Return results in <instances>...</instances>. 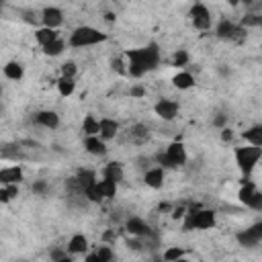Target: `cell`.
Wrapping results in <instances>:
<instances>
[{"label": "cell", "instance_id": "obj_8", "mask_svg": "<svg viewBox=\"0 0 262 262\" xmlns=\"http://www.w3.org/2000/svg\"><path fill=\"white\" fill-rule=\"evenodd\" d=\"M154 113H156L160 119H164V121H172V119H176V115H178V102H176V100L162 98V100H158V102L154 104Z\"/></svg>", "mask_w": 262, "mask_h": 262}, {"label": "cell", "instance_id": "obj_9", "mask_svg": "<svg viewBox=\"0 0 262 262\" xmlns=\"http://www.w3.org/2000/svg\"><path fill=\"white\" fill-rule=\"evenodd\" d=\"M41 20H43V27H47V29H55V31H57V27L63 23V14H61L59 8H55V6H47V8L41 10Z\"/></svg>", "mask_w": 262, "mask_h": 262}, {"label": "cell", "instance_id": "obj_46", "mask_svg": "<svg viewBox=\"0 0 262 262\" xmlns=\"http://www.w3.org/2000/svg\"><path fill=\"white\" fill-rule=\"evenodd\" d=\"M154 262H164V258H158V260H154Z\"/></svg>", "mask_w": 262, "mask_h": 262}, {"label": "cell", "instance_id": "obj_16", "mask_svg": "<svg viewBox=\"0 0 262 262\" xmlns=\"http://www.w3.org/2000/svg\"><path fill=\"white\" fill-rule=\"evenodd\" d=\"M119 133V123L115 121V119H100V133H98V137L100 139H113L115 135Z\"/></svg>", "mask_w": 262, "mask_h": 262}, {"label": "cell", "instance_id": "obj_19", "mask_svg": "<svg viewBox=\"0 0 262 262\" xmlns=\"http://www.w3.org/2000/svg\"><path fill=\"white\" fill-rule=\"evenodd\" d=\"M172 84L178 88V90H188L194 86V78L190 72H178L174 78H172Z\"/></svg>", "mask_w": 262, "mask_h": 262}, {"label": "cell", "instance_id": "obj_5", "mask_svg": "<svg viewBox=\"0 0 262 262\" xmlns=\"http://www.w3.org/2000/svg\"><path fill=\"white\" fill-rule=\"evenodd\" d=\"M235 239H237L239 246H246V248H252V246L260 244V242H262V221L250 225L248 229H242V231L235 235Z\"/></svg>", "mask_w": 262, "mask_h": 262}, {"label": "cell", "instance_id": "obj_45", "mask_svg": "<svg viewBox=\"0 0 262 262\" xmlns=\"http://www.w3.org/2000/svg\"><path fill=\"white\" fill-rule=\"evenodd\" d=\"M178 262H190V260H186V258H180V260H178Z\"/></svg>", "mask_w": 262, "mask_h": 262}, {"label": "cell", "instance_id": "obj_1", "mask_svg": "<svg viewBox=\"0 0 262 262\" xmlns=\"http://www.w3.org/2000/svg\"><path fill=\"white\" fill-rule=\"evenodd\" d=\"M125 57H127V74L131 78H141L143 74H147V72L158 68V63H160V49H158V45L151 43L147 47L127 49Z\"/></svg>", "mask_w": 262, "mask_h": 262}, {"label": "cell", "instance_id": "obj_18", "mask_svg": "<svg viewBox=\"0 0 262 262\" xmlns=\"http://www.w3.org/2000/svg\"><path fill=\"white\" fill-rule=\"evenodd\" d=\"M66 250H68V254H82V252H86V250H88V239H86V235L76 233V235L68 242Z\"/></svg>", "mask_w": 262, "mask_h": 262}, {"label": "cell", "instance_id": "obj_29", "mask_svg": "<svg viewBox=\"0 0 262 262\" xmlns=\"http://www.w3.org/2000/svg\"><path fill=\"white\" fill-rule=\"evenodd\" d=\"M18 194V186L16 184H8V186H2L0 188V201L2 203H8L10 199H14Z\"/></svg>", "mask_w": 262, "mask_h": 262}, {"label": "cell", "instance_id": "obj_4", "mask_svg": "<svg viewBox=\"0 0 262 262\" xmlns=\"http://www.w3.org/2000/svg\"><path fill=\"white\" fill-rule=\"evenodd\" d=\"M262 158V149L260 147H254V145H242L235 149V164L237 168L242 170L244 176H250L252 170L256 168V164L260 162Z\"/></svg>", "mask_w": 262, "mask_h": 262}, {"label": "cell", "instance_id": "obj_38", "mask_svg": "<svg viewBox=\"0 0 262 262\" xmlns=\"http://www.w3.org/2000/svg\"><path fill=\"white\" fill-rule=\"evenodd\" d=\"M113 70H117L119 74H127V70L123 68V61L121 59H113Z\"/></svg>", "mask_w": 262, "mask_h": 262}, {"label": "cell", "instance_id": "obj_28", "mask_svg": "<svg viewBox=\"0 0 262 262\" xmlns=\"http://www.w3.org/2000/svg\"><path fill=\"white\" fill-rule=\"evenodd\" d=\"M98 182H100V188H102V192H104V199H111V196L117 194V182H113V180H108V178H102V180H98Z\"/></svg>", "mask_w": 262, "mask_h": 262}, {"label": "cell", "instance_id": "obj_42", "mask_svg": "<svg viewBox=\"0 0 262 262\" xmlns=\"http://www.w3.org/2000/svg\"><path fill=\"white\" fill-rule=\"evenodd\" d=\"M223 123H225V117H223V115H219V117L213 119V125H217V127H221Z\"/></svg>", "mask_w": 262, "mask_h": 262}, {"label": "cell", "instance_id": "obj_31", "mask_svg": "<svg viewBox=\"0 0 262 262\" xmlns=\"http://www.w3.org/2000/svg\"><path fill=\"white\" fill-rule=\"evenodd\" d=\"M131 139L133 141H143V139H147V129L143 127V125H135L133 129H131Z\"/></svg>", "mask_w": 262, "mask_h": 262}, {"label": "cell", "instance_id": "obj_30", "mask_svg": "<svg viewBox=\"0 0 262 262\" xmlns=\"http://www.w3.org/2000/svg\"><path fill=\"white\" fill-rule=\"evenodd\" d=\"M186 63H188V53H186L184 49H178V51L174 53V57H172V66L182 68V66H186Z\"/></svg>", "mask_w": 262, "mask_h": 262}, {"label": "cell", "instance_id": "obj_36", "mask_svg": "<svg viewBox=\"0 0 262 262\" xmlns=\"http://www.w3.org/2000/svg\"><path fill=\"white\" fill-rule=\"evenodd\" d=\"M84 262H111V260H104L102 256H98V252H92V254H88L86 256V260Z\"/></svg>", "mask_w": 262, "mask_h": 262}, {"label": "cell", "instance_id": "obj_3", "mask_svg": "<svg viewBox=\"0 0 262 262\" xmlns=\"http://www.w3.org/2000/svg\"><path fill=\"white\" fill-rule=\"evenodd\" d=\"M156 160H158L160 168H180L186 164V149L180 141H172L166 147V151H160L156 156Z\"/></svg>", "mask_w": 262, "mask_h": 262}, {"label": "cell", "instance_id": "obj_6", "mask_svg": "<svg viewBox=\"0 0 262 262\" xmlns=\"http://www.w3.org/2000/svg\"><path fill=\"white\" fill-rule=\"evenodd\" d=\"M194 29H201V31H207L211 27V12L205 4H192L190 6V12H188Z\"/></svg>", "mask_w": 262, "mask_h": 262}, {"label": "cell", "instance_id": "obj_21", "mask_svg": "<svg viewBox=\"0 0 262 262\" xmlns=\"http://www.w3.org/2000/svg\"><path fill=\"white\" fill-rule=\"evenodd\" d=\"M82 131L86 133V137L98 135L100 133V121H96L92 115H86L84 121H82Z\"/></svg>", "mask_w": 262, "mask_h": 262}, {"label": "cell", "instance_id": "obj_24", "mask_svg": "<svg viewBox=\"0 0 262 262\" xmlns=\"http://www.w3.org/2000/svg\"><path fill=\"white\" fill-rule=\"evenodd\" d=\"M4 76L6 78H10V80H20L23 78V66L18 63V61H10V63H6L4 66Z\"/></svg>", "mask_w": 262, "mask_h": 262}, {"label": "cell", "instance_id": "obj_25", "mask_svg": "<svg viewBox=\"0 0 262 262\" xmlns=\"http://www.w3.org/2000/svg\"><path fill=\"white\" fill-rule=\"evenodd\" d=\"M63 49H66V43H63V39L59 37L57 41H53V43H49L47 47H43V53L49 55V57H57V55L63 53Z\"/></svg>", "mask_w": 262, "mask_h": 262}, {"label": "cell", "instance_id": "obj_12", "mask_svg": "<svg viewBox=\"0 0 262 262\" xmlns=\"http://www.w3.org/2000/svg\"><path fill=\"white\" fill-rule=\"evenodd\" d=\"M125 227H127V231H129L133 237H145V235H149V227H147L145 221L139 219V217H131V219H127Z\"/></svg>", "mask_w": 262, "mask_h": 262}, {"label": "cell", "instance_id": "obj_15", "mask_svg": "<svg viewBox=\"0 0 262 262\" xmlns=\"http://www.w3.org/2000/svg\"><path fill=\"white\" fill-rule=\"evenodd\" d=\"M35 39H37V43H39L41 47H47L49 43H53V41H57V39H59V33H57L55 29L41 27V29H37V31H35Z\"/></svg>", "mask_w": 262, "mask_h": 262}, {"label": "cell", "instance_id": "obj_22", "mask_svg": "<svg viewBox=\"0 0 262 262\" xmlns=\"http://www.w3.org/2000/svg\"><path fill=\"white\" fill-rule=\"evenodd\" d=\"M258 190H256V186L252 184V182H246L244 180V184H242V188H239V192H237V196H239V201L248 207L250 203H252V199H254V194H256Z\"/></svg>", "mask_w": 262, "mask_h": 262}, {"label": "cell", "instance_id": "obj_14", "mask_svg": "<svg viewBox=\"0 0 262 262\" xmlns=\"http://www.w3.org/2000/svg\"><path fill=\"white\" fill-rule=\"evenodd\" d=\"M35 121H37V125H41L45 129H55L59 125V117L53 111H41V113H37L35 115Z\"/></svg>", "mask_w": 262, "mask_h": 262}, {"label": "cell", "instance_id": "obj_2", "mask_svg": "<svg viewBox=\"0 0 262 262\" xmlns=\"http://www.w3.org/2000/svg\"><path fill=\"white\" fill-rule=\"evenodd\" d=\"M102 41H106V35L100 33L98 29H94V27H88V25L78 27L70 35V45L72 47H90V45H98Z\"/></svg>", "mask_w": 262, "mask_h": 262}, {"label": "cell", "instance_id": "obj_17", "mask_svg": "<svg viewBox=\"0 0 262 262\" xmlns=\"http://www.w3.org/2000/svg\"><path fill=\"white\" fill-rule=\"evenodd\" d=\"M242 137L246 139L248 145H254V147L262 149V125H252L250 129H246L242 133Z\"/></svg>", "mask_w": 262, "mask_h": 262}, {"label": "cell", "instance_id": "obj_39", "mask_svg": "<svg viewBox=\"0 0 262 262\" xmlns=\"http://www.w3.org/2000/svg\"><path fill=\"white\" fill-rule=\"evenodd\" d=\"M66 252H68V250H53V252H51V258H53V262H55V260H61V258H66Z\"/></svg>", "mask_w": 262, "mask_h": 262}, {"label": "cell", "instance_id": "obj_34", "mask_svg": "<svg viewBox=\"0 0 262 262\" xmlns=\"http://www.w3.org/2000/svg\"><path fill=\"white\" fill-rule=\"evenodd\" d=\"M96 252H98V256H102L104 260H111V262H113V250H111L108 246H100Z\"/></svg>", "mask_w": 262, "mask_h": 262}, {"label": "cell", "instance_id": "obj_23", "mask_svg": "<svg viewBox=\"0 0 262 262\" xmlns=\"http://www.w3.org/2000/svg\"><path fill=\"white\" fill-rule=\"evenodd\" d=\"M84 196H86L90 203H100V201L104 199V192H102V188H100V182L96 180L94 184H90V186L84 190Z\"/></svg>", "mask_w": 262, "mask_h": 262}, {"label": "cell", "instance_id": "obj_43", "mask_svg": "<svg viewBox=\"0 0 262 262\" xmlns=\"http://www.w3.org/2000/svg\"><path fill=\"white\" fill-rule=\"evenodd\" d=\"M55 262H74L70 256H66V258H61V260H55Z\"/></svg>", "mask_w": 262, "mask_h": 262}, {"label": "cell", "instance_id": "obj_41", "mask_svg": "<svg viewBox=\"0 0 262 262\" xmlns=\"http://www.w3.org/2000/svg\"><path fill=\"white\" fill-rule=\"evenodd\" d=\"M143 94H145V90L141 86H133L131 88V96H143Z\"/></svg>", "mask_w": 262, "mask_h": 262}, {"label": "cell", "instance_id": "obj_44", "mask_svg": "<svg viewBox=\"0 0 262 262\" xmlns=\"http://www.w3.org/2000/svg\"><path fill=\"white\" fill-rule=\"evenodd\" d=\"M104 18H106V20H115V14L108 12V14H104Z\"/></svg>", "mask_w": 262, "mask_h": 262}, {"label": "cell", "instance_id": "obj_20", "mask_svg": "<svg viewBox=\"0 0 262 262\" xmlns=\"http://www.w3.org/2000/svg\"><path fill=\"white\" fill-rule=\"evenodd\" d=\"M102 178H108V180H113V182H121L123 180V166L119 164V162H111V164H106L104 166V176Z\"/></svg>", "mask_w": 262, "mask_h": 262}, {"label": "cell", "instance_id": "obj_7", "mask_svg": "<svg viewBox=\"0 0 262 262\" xmlns=\"http://www.w3.org/2000/svg\"><path fill=\"white\" fill-rule=\"evenodd\" d=\"M215 33H217L219 39H227V41H229V39H239V37L244 35V29L237 27L235 23H231L229 18H223V20H219Z\"/></svg>", "mask_w": 262, "mask_h": 262}, {"label": "cell", "instance_id": "obj_32", "mask_svg": "<svg viewBox=\"0 0 262 262\" xmlns=\"http://www.w3.org/2000/svg\"><path fill=\"white\" fill-rule=\"evenodd\" d=\"M61 76H63V78H74V76H76V63H74V61L61 63Z\"/></svg>", "mask_w": 262, "mask_h": 262}, {"label": "cell", "instance_id": "obj_40", "mask_svg": "<svg viewBox=\"0 0 262 262\" xmlns=\"http://www.w3.org/2000/svg\"><path fill=\"white\" fill-rule=\"evenodd\" d=\"M231 137H233V131L225 127V129L221 131V139H223V141H231Z\"/></svg>", "mask_w": 262, "mask_h": 262}, {"label": "cell", "instance_id": "obj_37", "mask_svg": "<svg viewBox=\"0 0 262 262\" xmlns=\"http://www.w3.org/2000/svg\"><path fill=\"white\" fill-rule=\"evenodd\" d=\"M186 211H188L186 207H176L174 213H172V217H174V219H182V217L186 215Z\"/></svg>", "mask_w": 262, "mask_h": 262}, {"label": "cell", "instance_id": "obj_11", "mask_svg": "<svg viewBox=\"0 0 262 262\" xmlns=\"http://www.w3.org/2000/svg\"><path fill=\"white\" fill-rule=\"evenodd\" d=\"M143 182L149 186V188H160L164 184V168L156 166V168H147L145 174H143Z\"/></svg>", "mask_w": 262, "mask_h": 262}, {"label": "cell", "instance_id": "obj_35", "mask_svg": "<svg viewBox=\"0 0 262 262\" xmlns=\"http://www.w3.org/2000/svg\"><path fill=\"white\" fill-rule=\"evenodd\" d=\"M33 192H37V194H45V192H47V184H45L43 180H37V182L33 184Z\"/></svg>", "mask_w": 262, "mask_h": 262}, {"label": "cell", "instance_id": "obj_10", "mask_svg": "<svg viewBox=\"0 0 262 262\" xmlns=\"http://www.w3.org/2000/svg\"><path fill=\"white\" fill-rule=\"evenodd\" d=\"M20 180H23V170L18 166H10V168H2L0 170V182H2V186L18 184Z\"/></svg>", "mask_w": 262, "mask_h": 262}, {"label": "cell", "instance_id": "obj_26", "mask_svg": "<svg viewBox=\"0 0 262 262\" xmlns=\"http://www.w3.org/2000/svg\"><path fill=\"white\" fill-rule=\"evenodd\" d=\"M74 88H76V82H74V78H59L57 80V92L61 94V96H70L72 92H74Z\"/></svg>", "mask_w": 262, "mask_h": 262}, {"label": "cell", "instance_id": "obj_27", "mask_svg": "<svg viewBox=\"0 0 262 262\" xmlns=\"http://www.w3.org/2000/svg\"><path fill=\"white\" fill-rule=\"evenodd\" d=\"M162 258H164V262H178L180 258H184V250L180 246H170V248H166Z\"/></svg>", "mask_w": 262, "mask_h": 262}, {"label": "cell", "instance_id": "obj_13", "mask_svg": "<svg viewBox=\"0 0 262 262\" xmlns=\"http://www.w3.org/2000/svg\"><path fill=\"white\" fill-rule=\"evenodd\" d=\"M84 147H86V151L92 154V156H104V154H106V143H104V139H100L98 135L86 137V139H84Z\"/></svg>", "mask_w": 262, "mask_h": 262}, {"label": "cell", "instance_id": "obj_33", "mask_svg": "<svg viewBox=\"0 0 262 262\" xmlns=\"http://www.w3.org/2000/svg\"><path fill=\"white\" fill-rule=\"evenodd\" d=\"M248 209H254V211H262V192H256L252 203L248 205Z\"/></svg>", "mask_w": 262, "mask_h": 262}]
</instances>
